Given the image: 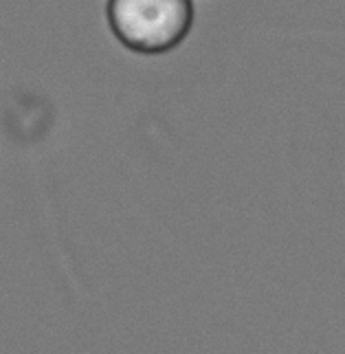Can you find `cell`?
Segmentation results:
<instances>
[{"instance_id":"1","label":"cell","mask_w":345,"mask_h":354,"mask_svg":"<svg viewBox=\"0 0 345 354\" xmlns=\"http://www.w3.org/2000/svg\"><path fill=\"white\" fill-rule=\"evenodd\" d=\"M117 38L139 53H163L183 42L192 24L189 0H110Z\"/></svg>"}]
</instances>
